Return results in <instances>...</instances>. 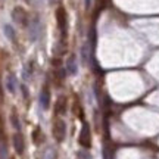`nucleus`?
Instances as JSON below:
<instances>
[{"instance_id": "nucleus-2", "label": "nucleus", "mask_w": 159, "mask_h": 159, "mask_svg": "<svg viewBox=\"0 0 159 159\" xmlns=\"http://www.w3.org/2000/svg\"><path fill=\"white\" fill-rule=\"evenodd\" d=\"M80 144L84 146V148H90L91 146V134H90V128H89L87 124L83 127V130L80 133Z\"/></svg>"}, {"instance_id": "nucleus-11", "label": "nucleus", "mask_w": 159, "mask_h": 159, "mask_svg": "<svg viewBox=\"0 0 159 159\" xmlns=\"http://www.w3.org/2000/svg\"><path fill=\"white\" fill-rule=\"evenodd\" d=\"M81 57H83V61H87V46H83V47H81Z\"/></svg>"}, {"instance_id": "nucleus-5", "label": "nucleus", "mask_w": 159, "mask_h": 159, "mask_svg": "<svg viewBox=\"0 0 159 159\" xmlns=\"http://www.w3.org/2000/svg\"><path fill=\"white\" fill-rule=\"evenodd\" d=\"M13 146H15V150H16L18 155H21L24 152V139L19 133H16L13 137Z\"/></svg>"}, {"instance_id": "nucleus-8", "label": "nucleus", "mask_w": 159, "mask_h": 159, "mask_svg": "<svg viewBox=\"0 0 159 159\" xmlns=\"http://www.w3.org/2000/svg\"><path fill=\"white\" fill-rule=\"evenodd\" d=\"M40 31H41V27H40V22L35 19L31 22V39L33 40H37L40 35Z\"/></svg>"}, {"instance_id": "nucleus-6", "label": "nucleus", "mask_w": 159, "mask_h": 159, "mask_svg": "<svg viewBox=\"0 0 159 159\" xmlns=\"http://www.w3.org/2000/svg\"><path fill=\"white\" fill-rule=\"evenodd\" d=\"M6 89L9 93H15L16 91V78L13 77V75H7L6 77Z\"/></svg>"}, {"instance_id": "nucleus-10", "label": "nucleus", "mask_w": 159, "mask_h": 159, "mask_svg": "<svg viewBox=\"0 0 159 159\" xmlns=\"http://www.w3.org/2000/svg\"><path fill=\"white\" fill-rule=\"evenodd\" d=\"M12 124H13V127H15L16 130H19V128H21V125H19V121H18L16 115H12Z\"/></svg>"}, {"instance_id": "nucleus-9", "label": "nucleus", "mask_w": 159, "mask_h": 159, "mask_svg": "<svg viewBox=\"0 0 159 159\" xmlns=\"http://www.w3.org/2000/svg\"><path fill=\"white\" fill-rule=\"evenodd\" d=\"M3 31H5V35L7 40H11V41H13L15 40V30L12 28L9 24H6L5 27H3Z\"/></svg>"}, {"instance_id": "nucleus-7", "label": "nucleus", "mask_w": 159, "mask_h": 159, "mask_svg": "<svg viewBox=\"0 0 159 159\" xmlns=\"http://www.w3.org/2000/svg\"><path fill=\"white\" fill-rule=\"evenodd\" d=\"M12 16H13V19H15L16 22H19V24H25V21H27V15H25V12H24L22 9H19V7L13 11Z\"/></svg>"}, {"instance_id": "nucleus-4", "label": "nucleus", "mask_w": 159, "mask_h": 159, "mask_svg": "<svg viewBox=\"0 0 159 159\" xmlns=\"http://www.w3.org/2000/svg\"><path fill=\"white\" fill-rule=\"evenodd\" d=\"M49 105H50V93L47 89H43L41 94H40V106L41 109H49Z\"/></svg>"}, {"instance_id": "nucleus-3", "label": "nucleus", "mask_w": 159, "mask_h": 159, "mask_svg": "<svg viewBox=\"0 0 159 159\" xmlns=\"http://www.w3.org/2000/svg\"><path fill=\"white\" fill-rule=\"evenodd\" d=\"M66 72H68V75H75L78 72V62H77L75 56L68 57V61H66Z\"/></svg>"}, {"instance_id": "nucleus-1", "label": "nucleus", "mask_w": 159, "mask_h": 159, "mask_svg": "<svg viewBox=\"0 0 159 159\" xmlns=\"http://www.w3.org/2000/svg\"><path fill=\"white\" fill-rule=\"evenodd\" d=\"M53 134L56 137L57 142H63V139L66 136V125L62 119H57L55 122V128H53Z\"/></svg>"}]
</instances>
